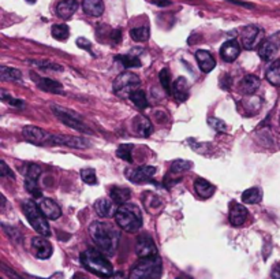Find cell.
Masks as SVG:
<instances>
[{
	"instance_id": "cell-6",
	"label": "cell",
	"mask_w": 280,
	"mask_h": 279,
	"mask_svg": "<svg viewBox=\"0 0 280 279\" xmlns=\"http://www.w3.org/2000/svg\"><path fill=\"white\" fill-rule=\"evenodd\" d=\"M141 79L137 74H133L130 71H125L122 74H119L114 81V93L119 97H130L133 92L140 89Z\"/></svg>"
},
{
	"instance_id": "cell-50",
	"label": "cell",
	"mask_w": 280,
	"mask_h": 279,
	"mask_svg": "<svg viewBox=\"0 0 280 279\" xmlns=\"http://www.w3.org/2000/svg\"><path fill=\"white\" fill-rule=\"evenodd\" d=\"M154 3L158 6H162V7H164V6H168L171 5V2L170 0H153Z\"/></svg>"
},
{
	"instance_id": "cell-2",
	"label": "cell",
	"mask_w": 280,
	"mask_h": 279,
	"mask_svg": "<svg viewBox=\"0 0 280 279\" xmlns=\"http://www.w3.org/2000/svg\"><path fill=\"white\" fill-rule=\"evenodd\" d=\"M81 263L86 270L93 274L100 275L103 278H110L114 275L112 264L104 258L101 250H97V249L90 248L81 253Z\"/></svg>"
},
{
	"instance_id": "cell-10",
	"label": "cell",
	"mask_w": 280,
	"mask_h": 279,
	"mask_svg": "<svg viewBox=\"0 0 280 279\" xmlns=\"http://www.w3.org/2000/svg\"><path fill=\"white\" fill-rule=\"evenodd\" d=\"M136 252H137V256H138L140 259L158 256V248H156V244H154L153 240H152L149 236H146V234L138 237L137 245H136Z\"/></svg>"
},
{
	"instance_id": "cell-28",
	"label": "cell",
	"mask_w": 280,
	"mask_h": 279,
	"mask_svg": "<svg viewBox=\"0 0 280 279\" xmlns=\"http://www.w3.org/2000/svg\"><path fill=\"white\" fill-rule=\"evenodd\" d=\"M267 81L275 87H280V61L272 62L265 73Z\"/></svg>"
},
{
	"instance_id": "cell-3",
	"label": "cell",
	"mask_w": 280,
	"mask_h": 279,
	"mask_svg": "<svg viewBox=\"0 0 280 279\" xmlns=\"http://www.w3.org/2000/svg\"><path fill=\"white\" fill-rule=\"evenodd\" d=\"M115 220L123 231L136 233L142 226V212L136 204L126 203L118 208L115 214Z\"/></svg>"
},
{
	"instance_id": "cell-20",
	"label": "cell",
	"mask_w": 280,
	"mask_h": 279,
	"mask_svg": "<svg viewBox=\"0 0 280 279\" xmlns=\"http://www.w3.org/2000/svg\"><path fill=\"white\" fill-rule=\"evenodd\" d=\"M196 59H197L198 67L201 69V71L204 73H209L216 67V61L214 58L212 57V53L208 52V51H204V49H198L196 52Z\"/></svg>"
},
{
	"instance_id": "cell-21",
	"label": "cell",
	"mask_w": 280,
	"mask_h": 279,
	"mask_svg": "<svg viewBox=\"0 0 280 279\" xmlns=\"http://www.w3.org/2000/svg\"><path fill=\"white\" fill-rule=\"evenodd\" d=\"M260 85H261V81H260L258 77L252 74L245 75V77L242 78L241 82H239V91H241V93H243V95L250 96V95H254V93L257 92Z\"/></svg>"
},
{
	"instance_id": "cell-45",
	"label": "cell",
	"mask_w": 280,
	"mask_h": 279,
	"mask_svg": "<svg viewBox=\"0 0 280 279\" xmlns=\"http://www.w3.org/2000/svg\"><path fill=\"white\" fill-rule=\"evenodd\" d=\"M0 175L2 177H9V178H15V175H14V173L11 171V169H10L7 164H6L5 160L0 161Z\"/></svg>"
},
{
	"instance_id": "cell-19",
	"label": "cell",
	"mask_w": 280,
	"mask_h": 279,
	"mask_svg": "<svg viewBox=\"0 0 280 279\" xmlns=\"http://www.w3.org/2000/svg\"><path fill=\"white\" fill-rule=\"evenodd\" d=\"M133 129L140 137H149L153 131V126L150 121L142 115H137L136 118L133 119Z\"/></svg>"
},
{
	"instance_id": "cell-34",
	"label": "cell",
	"mask_w": 280,
	"mask_h": 279,
	"mask_svg": "<svg viewBox=\"0 0 280 279\" xmlns=\"http://www.w3.org/2000/svg\"><path fill=\"white\" fill-rule=\"evenodd\" d=\"M70 36V29L67 25H53L52 26V37L53 39L59 40V41H65V40L69 39Z\"/></svg>"
},
{
	"instance_id": "cell-46",
	"label": "cell",
	"mask_w": 280,
	"mask_h": 279,
	"mask_svg": "<svg viewBox=\"0 0 280 279\" xmlns=\"http://www.w3.org/2000/svg\"><path fill=\"white\" fill-rule=\"evenodd\" d=\"M77 45H78L79 48H83V49H86V51H89V52H92V44H90L89 40L83 39V37H79V39L77 40Z\"/></svg>"
},
{
	"instance_id": "cell-35",
	"label": "cell",
	"mask_w": 280,
	"mask_h": 279,
	"mask_svg": "<svg viewBox=\"0 0 280 279\" xmlns=\"http://www.w3.org/2000/svg\"><path fill=\"white\" fill-rule=\"evenodd\" d=\"M159 78H160V83H162L163 89L166 91V93L168 96L172 95V82H171V74L168 69H163L159 74Z\"/></svg>"
},
{
	"instance_id": "cell-44",
	"label": "cell",
	"mask_w": 280,
	"mask_h": 279,
	"mask_svg": "<svg viewBox=\"0 0 280 279\" xmlns=\"http://www.w3.org/2000/svg\"><path fill=\"white\" fill-rule=\"evenodd\" d=\"M35 65L39 66L40 69H43V70H52V71H61V70H63L61 66L51 63V62H36Z\"/></svg>"
},
{
	"instance_id": "cell-9",
	"label": "cell",
	"mask_w": 280,
	"mask_h": 279,
	"mask_svg": "<svg viewBox=\"0 0 280 279\" xmlns=\"http://www.w3.org/2000/svg\"><path fill=\"white\" fill-rule=\"evenodd\" d=\"M48 145H66L69 148L85 149L90 147L88 140L81 138V137H71V135H60L51 134L48 140Z\"/></svg>"
},
{
	"instance_id": "cell-31",
	"label": "cell",
	"mask_w": 280,
	"mask_h": 279,
	"mask_svg": "<svg viewBox=\"0 0 280 279\" xmlns=\"http://www.w3.org/2000/svg\"><path fill=\"white\" fill-rule=\"evenodd\" d=\"M261 200H263V193L258 188L246 189L242 194V201L246 204H257Z\"/></svg>"
},
{
	"instance_id": "cell-51",
	"label": "cell",
	"mask_w": 280,
	"mask_h": 279,
	"mask_svg": "<svg viewBox=\"0 0 280 279\" xmlns=\"http://www.w3.org/2000/svg\"><path fill=\"white\" fill-rule=\"evenodd\" d=\"M176 279H192L190 276H188V275H180V276H178Z\"/></svg>"
},
{
	"instance_id": "cell-36",
	"label": "cell",
	"mask_w": 280,
	"mask_h": 279,
	"mask_svg": "<svg viewBox=\"0 0 280 279\" xmlns=\"http://www.w3.org/2000/svg\"><path fill=\"white\" fill-rule=\"evenodd\" d=\"M23 174H25V179H27V181H37L40 175H41V167L39 164H35V163L26 164Z\"/></svg>"
},
{
	"instance_id": "cell-47",
	"label": "cell",
	"mask_w": 280,
	"mask_h": 279,
	"mask_svg": "<svg viewBox=\"0 0 280 279\" xmlns=\"http://www.w3.org/2000/svg\"><path fill=\"white\" fill-rule=\"evenodd\" d=\"M3 229H5L6 233H7V234H9V236L11 237L13 240H18V238H21V237H19V234H18L17 231L14 230V229H11V230H10L9 226H6V225H3Z\"/></svg>"
},
{
	"instance_id": "cell-52",
	"label": "cell",
	"mask_w": 280,
	"mask_h": 279,
	"mask_svg": "<svg viewBox=\"0 0 280 279\" xmlns=\"http://www.w3.org/2000/svg\"><path fill=\"white\" fill-rule=\"evenodd\" d=\"M73 279H86V278H83L82 275H75V276Z\"/></svg>"
},
{
	"instance_id": "cell-41",
	"label": "cell",
	"mask_w": 280,
	"mask_h": 279,
	"mask_svg": "<svg viewBox=\"0 0 280 279\" xmlns=\"http://www.w3.org/2000/svg\"><path fill=\"white\" fill-rule=\"evenodd\" d=\"M208 125L219 133H227L228 131V126L226 125V122L219 118H208Z\"/></svg>"
},
{
	"instance_id": "cell-53",
	"label": "cell",
	"mask_w": 280,
	"mask_h": 279,
	"mask_svg": "<svg viewBox=\"0 0 280 279\" xmlns=\"http://www.w3.org/2000/svg\"><path fill=\"white\" fill-rule=\"evenodd\" d=\"M27 279H43V278H37V276H30V275H26Z\"/></svg>"
},
{
	"instance_id": "cell-29",
	"label": "cell",
	"mask_w": 280,
	"mask_h": 279,
	"mask_svg": "<svg viewBox=\"0 0 280 279\" xmlns=\"http://www.w3.org/2000/svg\"><path fill=\"white\" fill-rule=\"evenodd\" d=\"M37 87L41 91L51 92V93H61V91H63L60 83L51 78H39L37 79Z\"/></svg>"
},
{
	"instance_id": "cell-40",
	"label": "cell",
	"mask_w": 280,
	"mask_h": 279,
	"mask_svg": "<svg viewBox=\"0 0 280 279\" xmlns=\"http://www.w3.org/2000/svg\"><path fill=\"white\" fill-rule=\"evenodd\" d=\"M81 178L85 183H88V185H96L97 183V177L96 173L93 169H83L81 170Z\"/></svg>"
},
{
	"instance_id": "cell-5",
	"label": "cell",
	"mask_w": 280,
	"mask_h": 279,
	"mask_svg": "<svg viewBox=\"0 0 280 279\" xmlns=\"http://www.w3.org/2000/svg\"><path fill=\"white\" fill-rule=\"evenodd\" d=\"M162 260L159 256L142 259L133 267L132 279H160L162 276Z\"/></svg>"
},
{
	"instance_id": "cell-27",
	"label": "cell",
	"mask_w": 280,
	"mask_h": 279,
	"mask_svg": "<svg viewBox=\"0 0 280 279\" xmlns=\"http://www.w3.org/2000/svg\"><path fill=\"white\" fill-rule=\"evenodd\" d=\"M111 200H114L115 204H126L127 201L130 200L132 192L129 188H122V186H114L111 189Z\"/></svg>"
},
{
	"instance_id": "cell-12",
	"label": "cell",
	"mask_w": 280,
	"mask_h": 279,
	"mask_svg": "<svg viewBox=\"0 0 280 279\" xmlns=\"http://www.w3.org/2000/svg\"><path fill=\"white\" fill-rule=\"evenodd\" d=\"M249 216V212L246 209L245 205L239 204L236 201H231L230 204V212H228V219L232 226L241 227L246 222V219Z\"/></svg>"
},
{
	"instance_id": "cell-43",
	"label": "cell",
	"mask_w": 280,
	"mask_h": 279,
	"mask_svg": "<svg viewBox=\"0 0 280 279\" xmlns=\"http://www.w3.org/2000/svg\"><path fill=\"white\" fill-rule=\"evenodd\" d=\"M25 189L35 197H41V189L37 185V181H27L25 179Z\"/></svg>"
},
{
	"instance_id": "cell-4",
	"label": "cell",
	"mask_w": 280,
	"mask_h": 279,
	"mask_svg": "<svg viewBox=\"0 0 280 279\" xmlns=\"http://www.w3.org/2000/svg\"><path fill=\"white\" fill-rule=\"evenodd\" d=\"M22 211L27 220H29V223H30V226L33 227L39 234H41L43 237H48L49 234H51L47 218H45V215L41 212V209H40V207L36 204L35 201H25L22 205Z\"/></svg>"
},
{
	"instance_id": "cell-49",
	"label": "cell",
	"mask_w": 280,
	"mask_h": 279,
	"mask_svg": "<svg viewBox=\"0 0 280 279\" xmlns=\"http://www.w3.org/2000/svg\"><path fill=\"white\" fill-rule=\"evenodd\" d=\"M272 278L280 279V264H276V266L272 268Z\"/></svg>"
},
{
	"instance_id": "cell-33",
	"label": "cell",
	"mask_w": 280,
	"mask_h": 279,
	"mask_svg": "<svg viewBox=\"0 0 280 279\" xmlns=\"http://www.w3.org/2000/svg\"><path fill=\"white\" fill-rule=\"evenodd\" d=\"M192 167H193L192 161L180 160V159H178V160L172 161V164H171V169H170V173L171 174H182V173H184V171L190 170Z\"/></svg>"
},
{
	"instance_id": "cell-11",
	"label": "cell",
	"mask_w": 280,
	"mask_h": 279,
	"mask_svg": "<svg viewBox=\"0 0 280 279\" xmlns=\"http://www.w3.org/2000/svg\"><path fill=\"white\" fill-rule=\"evenodd\" d=\"M156 174V167L152 166H142L138 167L136 170H126V177L129 181L134 183H144L149 182Z\"/></svg>"
},
{
	"instance_id": "cell-13",
	"label": "cell",
	"mask_w": 280,
	"mask_h": 279,
	"mask_svg": "<svg viewBox=\"0 0 280 279\" xmlns=\"http://www.w3.org/2000/svg\"><path fill=\"white\" fill-rule=\"evenodd\" d=\"M22 133L29 143L36 145L48 144V140L51 137L49 133H47V131H44L43 129H40L37 126H25Z\"/></svg>"
},
{
	"instance_id": "cell-17",
	"label": "cell",
	"mask_w": 280,
	"mask_h": 279,
	"mask_svg": "<svg viewBox=\"0 0 280 279\" xmlns=\"http://www.w3.org/2000/svg\"><path fill=\"white\" fill-rule=\"evenodd\" d=\"M95 209H96V212L103 218H112L116 214V205H115L114 200H110V199H99L95 203Z\"/></svg>"
},
{
	"instance_id": "cell-48",
	"label": "cell",
	"mask_w": 280,
	"mask_h": 279,
	"mask_svg": "<svg viewBox=\"0 0 280 279\" xmlns=\"http://www.w3.org/2000/svg\"><path fill=\"white\" fill-rule=\"evenodd\" d=\"M111 39L114 40L115 44H118L120 40H122V32L120 31H114L112 32V35H111Z\"/></svg>"
},
{
	"instance_id": "cell-1",
	"label": "cell",
	"mask_w": 280,
	"mask_h": 279,
	"mask_svg": "<svg viewBox=\"0 0 280 279\" xmlns=\"http://www.w3.org/2000/svg\"><path fill=\"white\" fill-rule=\"evenodd\" d=\"M89 233L101 252L110 255V256L114 255L119 242V234L114 227L108 223L96 220L89 226Z\"/></svg>"
},
{
	"instance_id": "cell-39",
	"label": "cell",
	"mask_w": 280,
	"mask_h": 279,
	"mask_svg": "<svg viewBox=\"0 0 280 279\" xmlns=\"http://www.w3.org/2000/svg\"><path fill=\"white\" fill-rule=\"evenodd\" d=\"M0 99L5 101V103H7V104L11 105V107H17V108H23V105H25V101L18 100V99L11 96L10 93H7L5 89L0 91Z\"/></svg>"
},
{
	"instance_id": "cell-23",
	"label": "cell",
	"mask_w": 280,
	"mask_h": 279,
	"mask_svg": "<svg viewBox=\"0 0 280 279\" xmlns=\"http://www.w3.org/2000/svg\"><path fill=\"white\" fill-rule=\"evenodd\" d=\"M194 190L201 199H209L213 196V193L216 192V186L208 182L204 178H197L194 181Z\"/></svg>"
},
{
	"instance_id": "cell-18",
	"label": "cell",
	"mask_w": 280,
	"mask_h": 279,
	"mask_svg": "<svg viewBox=\"0 0 280 279\" xmlns=\"http://www.w3.org/2000/svg\"><path fill=\"white\" fill-rule=\"evenodd\" d=\"M279 45L273 41V40L268 39L267 41H264L258 48V55L264 62H273L277 52H279Z\"/></svg>"
},
{
	"instance_id": "cell-42",
	"label": "cell",
	"mask_w": 280,
	"mask_h": 279,
	"mask_svg": "<svg viewBox=\"0 0 280 279\" xmlns=\"http://www.w3.org/2000/svg\"><path fill=\"white\" fill-rule=\"evenodd\" d=\"M146 196H145L144 199V204H145V208L148 209V211H150V207H160L162 205V200L159 199L156 194H153V193H145Z\"/></svg>"
},
{
	"instance_id": "cell-30",
	"label": "cell",
	"mask_w": 280,
	"mask_h": 279,
	"mask_svg": "<svg viewBox=\"0 0 280 279\" xmlns=\"http://www.w3.org/2000/svg\"><path fill=\"white\" fill-rule=\"evenodd\" d=\"M0 78L3 81H22V73L18 69H13V67H6L2 66L0 67Z\"/></svg>"
},
{
	"instance_id": "cell-15",
	"label": "cell",
	"mask_w": 280,
	"mask_h": 279,
	"mask_svg": "<svg viewBox=\"0 0 280 279\" xmlns=\"http://www.w3.org/2000/svg\"><path fill=\"white\" fill-rule=\"evenodd\" d=\"M239 53H241V45L236 40H228L220 48V57L224 62H228V63L235 61L236 58L239 57Z\"/></svg>"
},
{
	"instance_id": "cell-8",
	"label": "cell",
	"mask_w": 280,
	"mask_h": 279,
	"mask_svg": "<svg viewBox=\"0 0 280 279\" xmlns=\"http://www.w3.org/2000/svg\"><path fill=\"white\" fill-rule=\"evenodd\" d=\"M263 31L257 27L256 25H247L239 33V40H241L242 47L247 51H252L257 45H261L263 41Z\"/></svg>"
},
{
	"instance_id": "cell-25",
	"label": "cell",
	"mask_w": 280,
	"mask_h": 279,
	"mask_svg": "<svg viewBox=\"0 0 280 279\" xmlns=\"http://www.w3.org/2000/svg\"><path fill=\"white\" fill-rule=\"evenodd\" d=\"M82 9L88 15L100 17L104 13V3L103 0H82Z\"/></svg>"
},
{
	"instance_id": "cell-7",
	"label": "cell",
	"mask_w": 280,
	"mask_h": 279,
	"mask_svg": "<svg viewBox=\"0 0 280 279\" xmlns=\"http://www.w3.org/2000/svg\"><path fill=\"white\" fill-rule=\"evenodd\" d=\"M51 108H52V113L56 115L57 119L63 125H66V126L71 127L74 130L92 134V131L89 130L88 126L82 122V118L79 117L78 114H75L74 111H71L69 108H65V107H60V105H51Z\"/></svg>"
},
{
	"instance_id": "cell-38",
	"label": "cell",
	"mask_w": 280,
	"mask_h": 279,
	"mask_svg": "<svg viewBox=\"0 0 280 279\" xmlns=\"http://www.w3.org/2000/svg\"><path fill=\"white\" fill-rule=\"evenodd\" d=\"M133 145L132 144H122L116 151V156L120 157L122 160L127 161V163H133Z\"/></svg>"
},
{
	"instance_id": "cell-16",
	"label": "cell",
	"mask_w": 280,
	"mask_h": 279,
	"mask_svg": "<svg viewBox=\"0 0 280 279\" xmlns=\"http://www.w3.org/2000/svg\"><path fill=\"white\" fill-rule=\"evenodd\" d=\"M39 207L41 212L45 215V218L51 219V220H56L60 218L61 209L60 207L51 199H41L39 203Z\"/></svg>"
},
{
	"instance_id": "cell-32",
	"label": "cell",
	"mask_w": 280,
	"mask_h": 279,
	"mask_svg": "<svg viewBox=\"0 0 280 279\" xmlns=\"http://www.w3.org/2000/svg\"><path fill=\"white\" fill-rule=\"evenodd\" d=\"M130 99L136 104L137 108L145 109L148 107V99L145 96V92L141 91V89H137L136 92H133L132 95H130Z\"/></svg>"
},
{
	"instance_id": "cell-22",
	"label": "cell",
	"mask_w": 280,
	"mask_h": 279,
	"mask_svg": "<svg viewBox=\"0 0 280 279\" xmlns=\"http://www.w3.org/2000/svg\"><path fill=\"white\" fill-rule=\"evenodd\" d=\"M78 10L77 0H61L56 6V14L63 19H69Z\"/></svg>"
},
{
	"instance_id": "cell-37",
	"label": "cell",
	"mask_w": 280,
	"mask_h": 279,
	"mask_svg": "<svg viewBox=\"0 0 280 279\" xmlns=\"http://www.w3.org/2000/svg\"><path fill=\"white\" fill-rule=\"evenodd\" d=\"M130 36L134 41H146L149 39V27L148 26H140V27H134L130 31Z\"/></svg>"
},
{
	"instance_id": "cell-26",
	"label": "cell",
	"mask_w": 280,
	"mask_h": 279,
	"mask_svg": "<svg viewBox=\"0 0 280 279\" xmlns=\"http://www.w3.org/2000/svg\"><path fill=\"white\" fill-rule=\"evenodd\" d=\"M137 49H133L129 53H125V55H118L115 58V61L120 62L127 69H132V67H141V61L138 58V53L136 52Z\"/></svg>"
},
{
	"instance_id": "cell-14",
	"label": "cell",
	"mask_w": 280,
	"mask_h": 279,
	"mask_svg": "<svg viewBox=\"0 0 280 279\" xmlns=\"http://www.w3.org/2000/svg\"><path fill=\"white\" fill-rule=\"evenodd\" d=\"M32 249L35 252L36 258L41 259V260L49 259L53 252L52 245L48 240H45L44 237H35L32 240Z\"/></svg>"
},
{
	"instance_id": "cell-54",
	"label": "cell",
	"mask_w": 280,
	"mask_h": 279,
	"mask_svg": "<svg viewBox=\"0 0 280 279\" xmlns=\"http://www.w3.org/2000/svg\"><path fill=\"white\" fill-rule=\"evenodd\" d=\"M26 2H29V3H36L37 0H26Z\"/></svg>"
},
{
	"instance_id": "cell-24",
	"label": "cell",
	"mask_w": 280,
	"mask_h": 279,
	"mask_svg": "<svg viewBox=\"0 0 280 279\" xmlns=\"http://www.w3.org/2000/svg\"><path fill=\"white\" fill-rule=\"evenodd\" d=\"M172 95L178 101L188 100L189 97V83L184 77H179L172 83Z\"/></svg>"
}]
</instances>
